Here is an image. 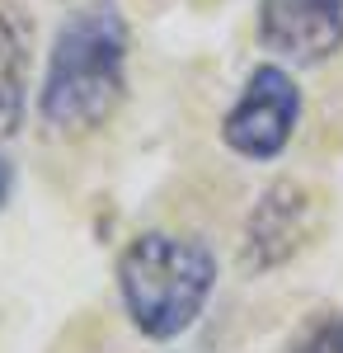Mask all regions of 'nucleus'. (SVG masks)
I'll return each mask as SVG.
<instances>
[{"label":"nucleus","mask_w":343,"mask_h":353,"mask_svg":"<svg viewBox=\"0 0 343 353\" xmlns=\"http://www.w3.org/2000/svg\"><path fill=\"white\" fill-rule=\"evenodd\" d=\"M28 99V33L10 0H0V132H14Z\"/></svg>","instance_id":"423d86ee"},{"label":"nucleus","mask_w":343,"mask_h":353,"mask_svg":"<svg viewBox=\"0 0 343 353\" xmlns=\"http://www.w3.org/2000/svg\"><path fill=\"white\" fill-rule=\"evenodd\" d=\"M301 85L282 61H264L249 71V81L240 90V99L221 118V141L240 161L268 165L291 146V137L301 128Z\"/></svg>","instance_id":"7ed1b4c3"},{"label":"nucleus","mask_w":343,"mask_h":353,"mask_svg":"<svg viewBox=\"0 0 343 353\" xmlns=\"http://www.w3.org/2000/svg\"><path fill=\"white\" fill-rule=\"evenodd\" d=\"M254 28L282 66H324L343 52V0H259Z\"/></svg>","instance_id":"20e7f679"},{"label":"nucleus","mask_w":343,"mask_h":353,"mask_svg":"<svg viewBox=\"0 0 343 353\" xmlns=\"http://www.w3.org/2000/svg\"><path fill=\"white\" fill-rule=\"evenodd\" d=\"M132 28L113 0L80 5L56 28L38 81V123L52 137L99 132L127 99Z\"/></svg>","instance_id":"f257e3e1"},{"label":"nucleus","mask_w":343,"mask_h":353,"mask_svg":"<svg viewBox=\"0 0 343 353\" xmlns=\"http://www.w3.org/2000/svg\"><path fill=\"white\" fill-rule=\"evenodd\" d=\"M10 189H14V165L0 156V208L10 203Z\"/></svg>","instance_id":"6e6552de"},{"label":"nucleus","mask_w":343,"mask_h":353,"mask_svg":"<svg viewBox=\"0 0 343 353\" xmlns=\"http://www.w3.org/2000/svg\"><path fill=\"white\" fill-rule=\"evenodd\" d=\"M311 231H315V203H311V193L301 189L296 179L268 184L254 198L249 217H245V241H240L245 269L249 273L282 269L287 259L301 254V245L311 241Z\"/></svg>","instance_id":"39448f33"},{"label":"nucleus","mask_w":343,"mask_h":353,"mask_svg":"<svg viewBox=\"0 0 343 353\" xmlns=\"http://www.w3.org/2000/svg\"><path fill=\"white\" fill-rule=\"evenodd\" d=\"M118 301L132 330L151 344H174L202 321L216 292V250L184 231H141L118 254Z\"/></svg>","instance_id":"f03ea898"},{"label":"nucleus","mask_w":343,"mask_h":353,"mask_svg":"<svg viewBox=\"0 0 343 353\" xmlns=\"http://www.w3.org/2000/svg\"><path fill=\"white\" fill-rule=\"evenodd\" d=\"M291 353H343V311H324L296 334Z\"/></svg>","instance_id":"0eeeda50"}]
</instances>
